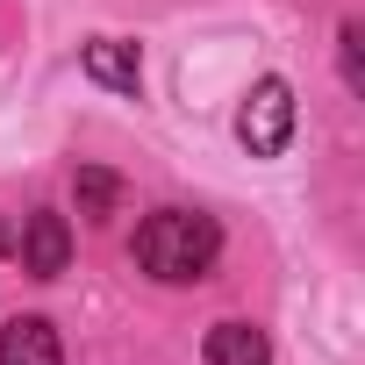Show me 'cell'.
<instances>
[{
	"label": "cell",
	"mask_w": 365,
	"mask_h": 365,
	"mask_svg": "<svg viewBox=\"0 0 365 365\" xmlns=\"http://www.w3.org/2000/svg\"><path fill=\"white\" fill-rule=\"evenodd\" d=\"M237 136H244L251 158H279L287 136H294V86L287 79H258L244 93V108H237Z\"/></svg>",
	"instance_id": "2"
},
{
	"label": "cell",
	"mask_w": 365,
	"mask_h": 365,
	"mask_svg": "<svg viewBox=\"0 0 365 365\" xmlns=\"http://www.w3.org/2000/svg\"><path fill=\"white\" fill-rule=\"evenodd\" d=\"M0 244H8V230H0Z\"/></svg>",
	"instance_id": "9"
},
{
	"label": "cell",
	"mask_w": 365,
	"mask_h": 365,
	"mask_svg": "<svg viewBox=\"0 0 365 365\" xmlns=\"http://www.w3.org/2000/svg\"><path fill=\"white\" fill-rule=\"evenodd\" d=\"M222 258V230L194 208H158L143 215L136 230V265L165 287H187V279H208V265Z\"/></svg>",
	"instance_id": "1"
},
{
	"label": "cell",
	"mask_w": 365,
	"mask_h": 365,
	"mask_svg": "<svg viewBox=\"0 0 365 365\" xmlns=\"http://www.w3.org/2000/svg\"><path fill=\"white\" fill-rule=\"evenodd\" d=\"M0 365H58V329L43 315H15L0 329Z\"/></svg>",
	"instance_id": "4"
},
{
	"label": "cell",
	"mask_w": 365,
	"mask_h": 365,
	"mask_svg": "<svg viewBox=\"0 0 365 365\" xmlns=\"http://www.w3.org/2000/svg\"><path fill=\"white\" fill-rule=\"evenodd\" d=\"M208 365H272L265 329H251V322H215V329H208Z\"/></svg>",
	"instance_id": "6"
},
{
	"label": "cell",
	"mask_w": 365,
	"mask_h": 365,
	"mask_svg": "<svg viewBox=\"0 0 365 365\" xmlns=\"http://www.w3.org/2000/svg\"><path fill=\"white\" fill-rule=\"evenodd\" d=\"M15 258H22L29 279H58V272L72 265V230H65V215H58V208H36V215L22 222V237H15Z\"/></svg>",
	"instance_id": "3"
},
{
	"label": "cell",
	"mask_w": 365,
	"mask_h": 365,
	"mask_svg": "<svg viewBox=\"0 0 365 365\" xmlns=\"http://www.w3.org/2000/svg\"><path fill=\"white\" fill-rule=\"evenodd\" d=\"M72 194H79V215H86V222H108V215H115V201H122V179H115V172H101V165H79Z\"/></svg>",
	"instance_id": "7"
},
{
	"label": "cell",
	"mask_w": 365,
	"mask_h": 365,
	"mask_svg": "<svg viewBox=\"0 0 365 365\" xmlns=\"http://www.w3.org/2000/svg\"><path fill=\"white\" fill-rule=\"evenodd\" d=\"M79 65H86V79H101V86H115V93H136V79H143L136 43H122V36H93Z\"/></svg>",
	"instance_id": "5"
},
{
	"label": "cell",
	"mask_w": 365,
	"mask_h": 365,
	"mask_svg": "<svg viewBox=\"0 0 365 365\" xmlns=\"http://www.w3.org/2000/svg\"><path fill=\"white\" fill-rule=\"evenodd\" d=\"M344 79L365 86V65H358V22H344Z\"/></svg>",
	"instance_id": "8"
}]
</instances>
